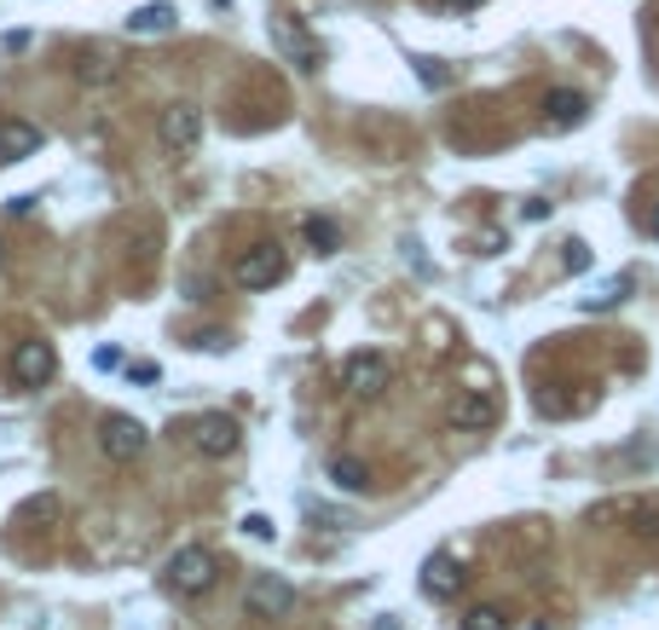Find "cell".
Wrapping results in <instances>:
<instances>
[{
    "label": "cell",
    "mask_w": 659,
    "mask_h": 630,
    "mask_svg": "<svg viewBox=\"0 0 659 630\" xmlns=\"http://www.w3.org/2000/svg\"><path fill=\"white\" fill-rule=\"evenodd\" d=\"M168 30H180V12L168 0H150V7H139L128 18V35H168Z\"/></svg>",
    "instance_id": "obj_14"
},
{
    "label": "cell",
    "mask_w": 659,
    "mask_h": 630,
    "mask_svg": "<svg viewBox=\"0 0 659 630\" xmlns=\"http://www.w3.org/2000/svg\"><path fill=\"white\" fill-rule=\"evenodd\" d=\"M422 590L435 596V601H451V596L463 590V567L451 561V556H428L422 561Z\"/></svg>",
    "instance_id": "obj_12"
},
{
    "label": "cell",
    "mask_w": 659,
    "mask_h": 630,
    "mask_svg": "<svg viewBox=\"0 0 659 630\" xmlns=\"http://www.w3.org/2000/svg\"><path fill=\"white\" fill-rule=\"evenodd\" d=\"M128 376H134V382H157V365L139 359V365H128Z\"/></svg>",
    "instance_id": "obj_24"
},
{
    "label": "cell",
    "mask_w": 659,
    "mask_h": 630,
    "mask_svg": "<svg viewBox=\"0 0 659 630\" xmlns=\"http://www.w3.org/2000/svg\"><path fill=\"white\" fill-rule=\"evenodd\" d=\"M284 279H290V261H284V249H278V243L243 249L238 266H232V284L238 290H272V284H284Z\"/></svg>",
    "instance_id": "obj_2"
},
{
    "label": "cell",
    "mask_w": 659,
    "mask_h": 630,
    "mask_svg": "<svg viewBox=\"0 0 659 630\" xmlns=\"http://www.w3.org/2000/svg\"><path fill=\"white\" fill-rule=\"evenodd\" d=\"M157 139H163V150H174V157H191L202 145V111L197 105H168L157 116Z\"/></svg>",
    "instance_id": "obj_4"
},
{
    "label": "cell",
    "mask_w": 659,
    "mask_h": 630,
    "mask_svg": "<svg viewBox=\"0 0 659 630\" xmlns=\"http://www.w3.org/2000/svg\"><path fill=\"white\" fill-rule=\"evenodd\" d=\"M75 75L93 82V87H105V82H116V64H111V53H82L75 59Z\"/></svg>",
    "instance_id": "obj_19"
},
{
    "label": "cell",
    "mask_w": 659,
    "mask_h": 630,
    "mask_svg": "<svg viewBox=\"0 0 659 630\" xmlns=\"http://www.w3.org/2000/svg\"><path fill=\"white\" fill-rule=\"evenodd\" d=\"M53 370H59L53 342L30 336V342H18V347H12V382H18V388H41V382H53Z\"/></svg>",
    "instance_id": "obj_5"
},
{
    "label": "cell",
    "mask_w": 659,
    "mask_h": 630,
    "mask_svg": "<svg viewBox=\"0 0 659 630\" xmlns=\"http://www.w3.org/2000/svg\"><path fill=\"white\" fill-rule=\"evenodd\" d=\"M278 41H284V53L295 59V70H318V64H324V46L307 41V35L295 30V23H278Z\"/></svg>",
    "instance_id": "obj_15"
},
{
    "label": "cell",
    "mask_w": 659,
    "mask_h": 630,
    "mask_svg": "<svg viewBox=\"0 0 659 630\" xmlns=\"http://www.w3.org/2000/svg\"><path fill=\"white\" fill-rule=\"evenodd\" d=\"M417 75H422L428 87H446V82H451V70H446L440 59H417Z\"/></svg>",
    "instance_id": "obj_21"
},
{
    "label": "cell",
    "mask_w": 659,
    "mask_h": 630,
    "mask_svg": "<svg viewBox=\"0 0 659 630\" xmlns=\"http://www.w3.org/2000/svg\"><path fill=\"white\" fill-rule=\"evenodd\" d=\"M394 382V365H388V353H353V359L342 365V388L353 399H376Z\"/></svg>",
    "instance_id": "obj_3"
},
{
    "label": "cell",
    "mask_w": 659,
    "mask_h": 630,
    "mask_svg": "<svg viewBox=\"0 0 659 630\" xmlns=\"http://www.w3.org/2000/svg\"><path fill=\"white\" fill-rule=\"evenodd\" d=\"M562 266H567V272H585V266H590V249H585V243H562Z\"/></svg>",
    "instance_id": "obj_22"
},
{
    "label": "cell",
    "mask_w": 659,
    "mask_h": 630,
    "mask_svg": "<svg viewBox=\"0 0 659 630\" xmlns=\"http://www.w3.org/2000/svg\"><path fill=\"white\" fill-rule=\"evenodd\" d=\"M648 232H653V238H659V209H653V214H648Z\"/></svg>",
    "instance_id": "obj_26"
},
{
    "label": "cell",
    "mask_w": 659,
    "mask_h": 630,
    "mask_svg": "<svg viewBox=\"0 0 659 630\" xmlns=\"http://www.w3.org/2000/svg\"><path fill=\"white\" fill-rule=\"evenodd\" d=\"M458 630H510V613H503V608H474Z\"/></svg>",
    "instance_id": "obj_20"
},
{
    "label": "cell",
    "mask_w": 659,
    "mask_h": 630,
    "mask_svg": "<svg viewBox=\"0 0 659 630\" xmlns=\"http://www.w3.org/2000/svg\"><path fill=\"white\" fill-rule=\"evenodd\" d=\"M243 608H249V619H284L295 608V585H290V578H278V573H261L255 585H249Z\"/></svg>",
    "instance_id": "obj_6"
},
{
    "label": "cell",
    "mask_w": 659,
    "mask_h": 630,
    "mask_svg": "<svg viewBox=\"0 0 659 630\" xmlns=\"http://www.w3.org/2000/svg\"><path fill=\"white\" fill-rule=\"evenodd\" d=\"M238 440H243V434H238V422L226 417V411H209V417L191 422V445L202 451V458H232Z\"/></svg>",
    "instance_id": "obj_7"
},
{
    "label": "cell",
    "mask_w": 659,
    "mask_h": 630,
    "mask_svg": "<svg viewBox=\"0 0 659 630\" xmlns=\"http://www.w3.org/2000/svg\"><path fill=\"white\" fill-rule=\"evenodd\" d=\"M585 93H567V87H555L550 98H544V128H555V134H567V128H578L585 122Z\"/></svg>",
    "instance_id": "obj_11"
},
{
    "label": "cell",
    "mask_w": 659,
    "mask_h": 630,
    "mask_svg": "<svg viewBox=\"0 0 659 630\" xmlns=\"http://www.w3.org/2000/svg\"><path fill=\"white\" fill-rule=\"evenodd\" d=\"M301 232H307V243L318 249V255H330V249H342V225H336V220H324V214H313L307 225H301Z\"/></svg>",
    "instance_id": "obj_18"
},
{
    "label": "cell",
    "mask_w": 659,
    "mask_h": 630,
    "mask_svg": "<svg viewBox=\"0 0 659 630\" xmlns=\"http://www.w3.org/2000/svg\"><path fill=\"white\" fill-rule=\"evenodd\" d=\"M41 128L35 122H23V116H7L0 122V168H12V162H30L35 150H41Z\"/></svg>",
    "instance_id": "obj_9"
},
{
    "label": "cell",
    "mask_w": 659,
    "mask_h": 630,
    "mask_svg": "<svg viewBox=\"0 0 659 630\" xmlns=\"http://www.w3.org/2000/svg\"><path fill=\"white\" fill-rule=\"evenodd\" d=\"M98 451H105L111 463H134L145 451V428L134 417H105L98 422Z\"/></svg>",
    "instance_id": "obj_8"
},
{
    "label": "cell",
    "mask_w": 659,
    "mask_h": 630,
    "mask_svg": "<svg viewBox=\"0 0 659 630\" xmlns=\"http://www.w3.org/2000/svg\"><path fill=\"white\" fill-rule=\"evenodd\" d=\"M243 533H249V538H272V533H278V526H272L266 515H249V521H243Z\"/></svg>",
    "instance_id": "obj_23"
},
{
    "label": "cell",
    "mask_w": 659,
    "mask_h": 630,
    "mask_svg": "<svg viewBox=\"0 0 659 630\" xmlns=\"http://www.w3.org/2000/svg\"><path fill=\"white\" fill-rule=\"evenodd\" d=\"M451 428H463V434H480V428H492L498 422V399L492 393H480V388H469V393H458L451 399Z\"/></svg>",
    "instance_id": "obj_10"
},
{
    "label": "cell",
    "mask_w": 659,
    "mask_h": 630,
    "mask_svg": "<svg viewBox=\"0 0 659 630\" xmlns=\"http://www.w3.org/2000/svg\"><path fill=\"white\" fill-rule=\"evenodd\" d=\"M330 481H336L342 492H365L370 486V469L359 458H330Z\"/></svg>",
    "instance_id": "obj_16"
},
{
    "label": "cell",
    "mask_w": 659,
    "mask_h": 630,
    "mask_svg": "<svg viewBox=\"0 0 659 630\" xmlns=\"http://www.w3.org/2000/svg\"><path fill=\"white\" fill-rule=\"evenodd\" d=\"M163 578H168L174 596H209L215 578H220V556H215V549H202V544H186V549H174V556H168Z\"/></svg>",
    "instance_id": "obj_1"
},
{
    "label": "cell",
    "mask_w": 659,
    "mask_h": 630,
    "mask_svg": "<svg viewBox=\"0 0 659 630\" xmlns=\"http://www.w3.org/2000/svg\"><path fill=\"white\" fill-rule=\"evenodd\" d=\"M446 7H474V0H446Z\"/></svg>",
    "instance_id": "obj_27"
},
{
    "label": "cell",
    "mask_w": 659,
    "mask_h": 630,
    "mask_svg": "<svg viewBox=\"0 0 659 630\" xmlns=\"http://www.w3.org/2000/svg\"><path fill=\"white\" fill-rule=\"evenodd\" d=\"M619 515L630 521V533H637L642 544H659V497H625Z\"/></svg>",
    "instance_id": "obj_13"
},
{
    "label": "cell",
    "mask_w": 659,
    "mask_h": 630,
    "mask_svg": "<svg viewBox=\"0 0 659 630\" xmlns=\"http://www.w3.org/2000/svg\"><path fill=\"white\" fill-rule=\"evenodd\" d=\"M197 347H202V353H226V336H220V330H209V336H197Z\"/></svg>",
    "instance_id": "obj_25"
},
{
    "label": "cell",
    "mask_w": 659,
    "mask_h": 630,
    "mask_svg": "<svg viewBox=\"0 0 659 630\" xmlns=\"http://www.w3.org/2000/svg\"><path fill=\"white\" fill-rule=\"evenodd\" d=\"M625 295H630V279H602V284L585 295V313H607V307H619Z\"/></svg>",
    "instance_id": "obj_17"
}]
</instances>
